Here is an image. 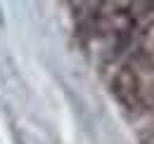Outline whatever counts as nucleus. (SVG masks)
<instances>
[{"label": "nucleus", "instance_id": "f257e3e1", "mask_svg": "<svg viewBox=\"0 0 154 144\" xmlns=\"http://www.w3.org/2000/svg\"><path fill=\"white\" fill-rule=\"evenodd\" d=\"M114 97L123 104L126 109H140L142 106V90H140V76L131 64H123L116 71L112 80Z\"/></svg>", "mask_w": 154, "mask_h": 144}, {"label": "nucleus", "instance_id": "f03ea898", "mask_svg": "<svg viewBox=\"0 0 154 144\" xmlns=\"http://www.w3.org/2000/svg\"><path fill=\"white\" fill-rule=\"evenodd\" d=\"M137 54L145 64L154 66V21H149L142 31V38H140V47H137Z\"/></svg>", "mask_w": 154, "mask_h": 144}]
</instances>
